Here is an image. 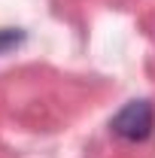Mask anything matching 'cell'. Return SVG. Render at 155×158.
<instances>
[{
    "mask_svg": "<svg viewBox=\"0 0 155 158\" xmlns=\"http://www.w3.org/2000/svg\"><path fill=\"white\" fill-rule=\"evenodd\" d=\"M110 128H113L116 137L128 140V143H140V140L149 137L155 128V106L149 100H128L113 116Z\"/></svg>",
    "mask_w": 155,
    "mask_h": 158,
    "instance_id": "obj_1",
    "label": "cell"
},
{
    "mask_svg": "<svg viewBox=\"0 0 155 158\" xmlns=\"http://www.w3.org/2000/svg\"><path fill=\"white\" fill-rule=\"evenodd\" d=\"M21 40H24L21 31H15V27H0V55H6L15 46H21Z\"/></svg>",
    "mask_w": 155,
    "mask_h": 158,
    "instance_id": "obj_2",
    "label": "cell"
}]
</instances>
